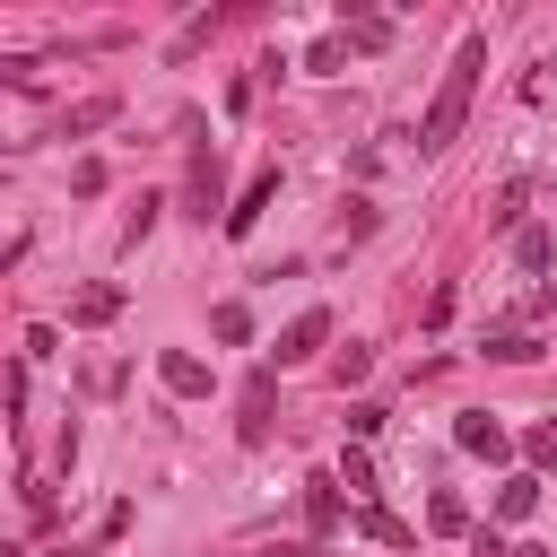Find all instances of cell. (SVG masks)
I'll return each mask as SVG.
<instances>
[{
  "instance_id": "1",
  "label": "cell",
  "mask_w": 557,
  "mask_h": 557,
  "mask_svg": "<svg viewBox=\"0 0 557 557\" xmlns=\"http://www.w3.org/2000/svg\"><path fill=\"white\" fill-rule=\"evenodd\" d=\"M479 70H487V35H461V52H453V70H444V87H435V104L418 122V157H444L461 139V113L479 96Z\"/></svg>"
},
{
  "instance_id": "2",
  "label": "cell",
  "mask_w": 557,
  "mask_h": 557,
  "mask_svg": "<svg viewBox=\"0 0 557 557\" xmlns=\"http://www.w3.org/2000/svg\"><path fill=\"white\" fill-rule=\"evenodd\" d=\"M453 444H461V453H479V461H505V453H513V435H505L487 409H461V418H453Z\"/></svg>"
},
{
  "instance_id": "3",
  "label": "cell",
  "mask_w": 557,
  "mask_h": 557,
  "mask_svg": "<svg viewBox=\"0 0 557 557\" xmlns=\"http://www.w3.org/2000/svg\"><path fill=\"white\" fill-rule=\"evenodd\" d=\"M322 339H331V313H322V305H305V313H296V322L278 331V366H305V357H313Z\"/></svg>"
},
{
  "instance_id": "4",
  "label": "cell",
  "mask_w": 557,
  "mask_h": 557,
  "mask_svg": "<svg viewBox=\"0 0 557 557\" xmlns=\"http://www.w3.org/2000/svg\"><path fill=\"white\" fill-rule=\"evenodd\" d=\"M157 383H165L174 400H200V392H209V366H200L191 348H165V357H157Z\"/></svg>"
},
{
  "instance_id": "5",
  "label": "cell",
  "mask_w": 557,
  "mask_h": 557,
  "mask_svg": "<svg viewBox=\"0 0 557 557\" xmlns=\"http://www.w3.org/2000/svg\"><path fill=\"white\" fill-rule=\"evenodd\" d=\"M270 191H278V165H261V174H252V183H244V200H235V209H226V218H218V226H226V235H252V218H261V209H270Z\"/></svg>"
},
{
  "instance_id": "6",
  "label": "cell",
  "mask_w": 557,
  "mask_h": 557,
  "mask_svg": "<svg viewBox=\"0 0 557 557\" xmlns=\"http://www.w3.org/2000/svg\"><path fill=\"white\" fill-rule=\"evenodd\" d=\"M183 200H191V218L209 226V209H218V148H191V183H183Z\"/></svg>"
},
{
  "instance_id": "7",
  "label": "cell",
  "mask_w": 557,
  "mask_h": 557,
  "mask_svg": "<svg viewBox=\"0 0 557 557\" xmlns=\"http://www.w3.org/2000/svg\"><path fill=\"white\" fill-rule=\"evenodd\" d=\"M531 513H540V479H531V470H513V479L496 487V522H531Z\"/></svg>"
},
{
  "instance_id": "8",
  "label": "cell",
  "mask_w": 557,
  "mask_h": 557,
  "mask_svg": "<svg viewBox=\"0 0 557 557\" xmlns=\"http://www.w3.org/2000/svg\"><path fill=\"white\" fill-rule=\"evenodd\" d=\"M235 435H244V444H261V435H270V374H252V383H244V418H235Z\"/></svg>"
},
{
  "instance_id": "9",
  "label": "cell",
  "mask_w": 557,
  "mask_h": 557,
  "mask_svg": "<svg viewBox=\"0 0 557 557\" xmlns=\"http://www.w3.org/2000/svg\"><path fill=\"white\" fill-rule=\"evenodd\" d=\"M113 313H122V287H78V296H70V322H87V331L113 322Z\"/></svg>"
},
{
  "instance_id": "10",
  "label": "cell",
  "mask_w": 557,
  "mask_h": 557,
  "mask_svg": "<svg viewBox=\"0 0 557 557\" xmlns=\"http://www.w3.org/2000/svg\"><path fill=\"white\" fill-rule=\"evenodd\" d=\"M113 113H122V104H113V96H87V104H78V113H70V122H61V139H87V131H104V122H113Z\"/></svg>"
},
{
  "instance_id": "11",
  "label": "cell",
  "mask_w": 557,
  "mask_h": 557,
  "mask_svg": "<svg viewBox=\"0 0 557 557\" xmlns=\"http://www.w3.org/2000/svg\"><path fill=\"white\" fill-rule=\"evenodd\" d=\"M487 357H505V366H531V357H540V339H531V331H496V339H487Z\"/></svg>"
},
{
  "instance_id": "12",
  "label": "cell",
  "mask_w": 557,
  "mask_h": 557,
  "mask_svg": "<svg viewBox=\"0 0 557 557\" xmlns=\"http://www.w3.org/2000/svg\"><path fill=\"white\" fill-rule=\"evenodd\" d=\"M305 513H313V531H331V522H339V496H331V479H313V487H305Z\"/></svg>"
},
{
  "instance_id": "13",
  "label": "cell",
  "mask_w": 557,
  "mask_h": 557,
  "mask_svg": "<svg viewBox=\"0 0 557 557\" xmlns=\"http://www.w3.org/2000/svg\"><path fill=\"white\" fill-rule=\"evenodd\" d=\"M348 44H357V52H383V44H392V26H383V17H357V26H348Z\"/></svg>"
},
{
  "instance_id": "14",
  "label": "cell",
  "mask_w": 557,
  "mask_h": 557,
  "mask_svg": "<svg viewBox=\"0 0 557 557\" xmlns=\"http://www.w3.org/2000/svg\"><path fill=\"white\" fill-rule=\"evenodd\" d=\"M513 252H522V270H540V261H548V252H557V235H548V226H531V235H522V244H513Z\"/></svg>"
},
{
  "instance_id": "15",
  "label": "cell",
  "mask_w": 557,
  "mask_h": 557,
  "mask_svg": "<svg viewBox=\"0 0 557 557\" xmlns=\"http://www.w3.org/2000/svg\"><path fill=\"white\" fill-rule=\"evenodd\" d=\"M209 331H218V339H244V331H252V313H244V305H218V313H209Z\"/></svg>"
},
{
  "instance_id": "16",
  "label": "cell",
  "mask_w": 557,
  "mask_h": 557,
  "mask_svg": "<svg viewBox=\"0 0 557 557\" xmlns=\"http://www.w3.org/2000/svg\"><path fill=\"white\" fill-rule=\"evenodd\" d=\"M357 531H366V540H392V548H400V540H409V531H400V522H392V513H374V505H366V513H357Z\"/></svg>"
},
{
  "instance_id": "17",
  "label": "cell",
  "mask_w": 557,
  "mask_h": 557,
  "mask_svg": "<svg viewBox=\"0 0 557 557\" xmlns=\"http://www.w3.org/2000/svg\"><path fill=\"white\" fill-rule=\"evenodd\" d=\"M426 522H435V531H461L470 513H461V496H435V505H426Z\"/></svg>"
},
{
  "instance_id": "18",
  "label": "cell",
  "mask_w": 557,
  "mask_h": 557,
  "mask_svg": "<svg viewBox=\"0 0 557 557\" xmlns=\"http://www.w3.org/2000/svg\"><path fill=\"white\" fill-rule=\"evenodd\" d=\"M531 461H557V418H540V426H531Z\"/></svg>"
},
{
  "instance_id": "19",
  "label": "cell",
  "mask_w": 557,
  "mask_h": 557,
  "mask_svg": "<svg viewBox=\"0 0 557 557\" xmlns=\"http://www.w3.org/2000/svg\"><path fill=\"white\" fill-rule=\"evenodd\" d=\"M513 557H548V548H513Z\"/></svg>"
}]
</instances>
